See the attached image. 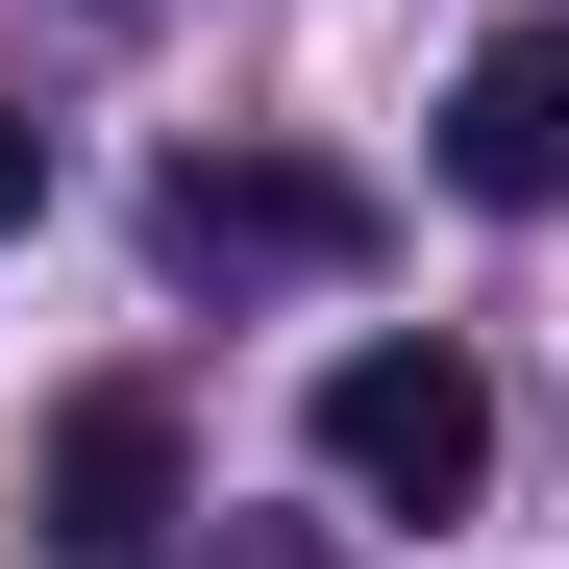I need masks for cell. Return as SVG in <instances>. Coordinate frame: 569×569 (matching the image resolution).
Returning <instances> with one entry per match:
<instances>
[{
  "label": "cell",
  "mask_w": 569,
  "mask_h": 569,
  "mask_svg": "<svg viewBox=\"0 0 569 569\" xmlns=\"http://www.w3.org/2000/svg\"><path fill=\"white\" fill-rule=\"evenodd\" d=\"M322 470L371 520H470V470H496V371L470 347H347L322 371Z\"/></svg>",
  "instance_id": "1"
},
{
  "label": "cell",
  "mask_w": 569,
  "mask_h": 569,
  "mask_svg": "<svg viewBox=\"0 0 569 569\" xmlns=\"http://www.w3.org/2000/svg\"><path fill=\"white\" fill-rule=\"evenodd\" d=\"M149 248L173 272H371V173H322V149H199L149 199Z\"/></svg>",
  "instance_id": "2"
},
{
  "label": "cell",
  "mask_w": 569,
  "mask_h": 569,
  "mask_svg": "<svg viewBox=\"0 0 569 569\" xmlns=\"http://www.w3.org/2000/svg\"><path fill=\"white\" fill-rule=\"evenodd\" d=\"M173 520H199V446H173V397H74V421H50V545H74V569H149Z\"/></svg>",
  "instance_id": "3"
},
{
  "label": "cell",
  "mask_w": 569,
  "mask_h": 569,
  "mask_svg": "<svg viewBox=\"0 0 569 569\" xmlns=\"http://www.w3.org/2000/svg\"><path fill=\"white\" fill-rule=\"evenodd\" d=\"M446 173H470L496 223H545V199H569V26H496V50L446 74Z\"/></svg>",
  "instance_id": "4"
},
{
  "label": "cell",
  "mask_w": 569,
  "mask_h": 569,
  "mask_svg": "<svg viewBox=\"0 0 569 569\" xmlns=\"http://www.w3.org/2000/svg\"><path fill=\"white\" fill-rule=\"evenodd\" d=\"M0 223H50V124L26 100H0Z\"/></svg>",
  "instance_id": "5"
}]
</instances>
